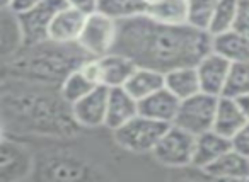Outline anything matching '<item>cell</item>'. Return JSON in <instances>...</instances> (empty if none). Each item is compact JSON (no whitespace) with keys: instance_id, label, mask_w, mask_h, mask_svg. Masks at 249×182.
Wrapping results in <instances>:
<instances>
[{"instance_id":"obj_1","label":"cell","mask_w":249,"mask_h":182,"mask_svg":"<svg viewBox=\"0 0 249 182\" xmlns=\"http://www.w3.org/2000/svg\"><path fill=\"white\" fill-rule=\"evenodd\" d=\"M2 133L19 138L72 140L84 131L60 87L4 75Z\"/></svg>"},{"instance_id":"obj_2","label":"cell","mask_w":249,"mask_h":182,"mask_svg":"<svg viewBox=\"0 0 249 182\" xmlns=\"http://www.w3.org/2000/svg\"><path fill=\"white\" fill-rule=\"evenodd\" d=\"M212 50V36L190 24H164L149 16L120 22L113 51L137 66L167 73L178 66L196 65Z\"/></svg>"},{"instance_id":"obj_3","label":"cell","mask_w":249,"mask_h":182,"mask_svg":"<svg viewBox=\"0 0 249 182\" xmlns=\"http://www.w3.org/2000/svg\"><path fill=\"white\" fill-rule=\"evenodd\" d=\"M89 56L79 43H55L52 39L28 45L9 62L2 63V72L7 77H19L33 82L60 87L62 82L77 70Z\"/></svg>"},{"instance_id":"obj_4","label":"cell","mask_w":249,"mask_h":182,"mask_svg":"<svg viewBox=\"0 0 249 182\" xmlns=\"http://www.w3.org/2000/svg\"><path fill=\"white\" fill-rule=\"evenodd\" d=\"M169 126L171 124L150 119L143 114H137L133 119L113 131L111 136L123 151L133 155H150Z\"/></svg>"},{"instance_id":"obj_5","label":"cell","mask_w":249,"mask_h":182,"mask_svg":"<svg viewBox=\"0 0 249 182\" xmlns=\"http://www.w3.org/2000/svg\"><path fill=\"white\" fill-rule=\"evenodd\" d=\"M196 136L183 128L171 124L152 150L150 157L167 168H193Z\"/></svg>"},{"instance_id":"obj_6","label":"cell","mask_w":249,"mask_h":182,"mask_svg":"<svg viewBox=\"0 0 249 182\" xmlns=\"http://www.w3.org/2000/svg\"><path fill=\"white\" fill-rule=\"evenodd\" d=\"M36 172V155L24 138L2 133L0 181L21 182Z\"/></svg>"},{"instance_id":"obj_7","label":"cell","mask_w":249,"mask_h":182,"mask_svg":"<svg viewBox=\"0 0 249 182\" xmlns=\"http://www.w3.org/2000/svg\"><path fill=\"white\" fill-rule=\"evenodd\" d=\"M120 31V21L96 11L87 16L82 34L79 38V46L92 58L109 55L114 50Z\"/></svg>"},{"instance_id":"obj_8","label":"cell","mask_w":249,"mask_h":182,"mask_svg":"<svg viewBox=\"0 0 249 182\" xmlns=\"http://www.w3.org/2000/svg\"><path fill=\"white\" fill-rule=\"evenodd\" d=\"M217 102L218 97L207 92H198L188 99H183L173 124L190 131L195 136L205 133L213 128Z\"/></svg>"},{"instance_id":"obj_9","label":"cell","mask_w":249,"mask_h":182,"mask_svg":"<svg viewBox=\"0 0 249 182\" xmlns=\"http://www.w3.org/2000/svg\"><path fill=\"white\" fill-rule=\"evenodd\" d=\"M63 5H65V0H41L38 5L31 7L29 11L18 14L22 33H24L26 46L48 39L53 17Z\"/></svg>"},{"instance_id":"obj_10","label":"cell","mask_w":249,"mask_h":182,"mask_svg":"<svg viewBox=\"0 0 249 182\" xmlns=\"http://www.w3.org/2000/svg\"><path fill=\"white\" fill-rule=\"evenodd\" d=\"M107 97H109V87L99 85L90 90L87 96L72 104V113L77 124L84 131H97L104 130L107 113Z\"/></svg>"},{"instance_id":"obj_11","label":"cell","mask_w":249,"mask_h":182,"mask_svg":"<svg viewBox=\"0 0 249 182\" xmlns=\"http://www.w3.org/2000/svg\"><path fill=\"white\" fill-rule=\"evenodd\" d=\"M231 65L227 58L215 53L213 50L207 53L200 62L196 63L198 77H200L201 92L212 94V96H224L225 85H227Z\"/></svg>"},{"instance_id":"obj_12","label":"cell","mask_w":249,"mask_h":182,"mask_svg":"<svg viewBox=\"0 0 249 182\" xmlns=\"http://www.w3.org/2000/svg\"><path fill=\"white\" fill-rule=\"evenodd\" d=\"M137 114H140L139 100L128 90L124 89V87H113V89H109L104 130L113 133L118 128L128 123L130 119H133Z\"/></svg>"},{"instance_id":"obj_13","label":"cell","mask_w":249,"mask_h":182,"mask_svg":"<svg viewBox=\"0 0 249 182\" xmlns=\"http://www.w3.org/2000/svg\"><path fill=\"white\" fill-rule=\"evenodd\" d=\"M86 19L87 14L65 4L53 17L52 26H50L48 39H52L55 43H63V45L79 43Z\"/></svg>"},{"instance_id":"obj_14","label":"cell","mask_w":249,"mask_h":182,"mask_svg":"<svg viewBox=\"0 0 249 182\" xmlns=\"http://www.w3.org/2000/svg\"><path fill=\"white\" fill-rule=\"evenodd\" d=\"M232 148L231 138L217 133L215 130H208L201 134H196L195 141V155H193V168L203 170L217 158H220L225 151Z\"/></svg>"},{"instance_id":"obj_15","label":"cell","mask_w":249,"mask_h":182,"mask_svg":"<svg viewBox=\"0 0 249 182\" xmlns=\"http://www.w3.org/2000/svg\"><path fill=\"white\" fill-rule=\"evenodd\" d=\"M181 99H178L167 87H162L157 92L150 94L149 97L139 102L140 114L150 117V119L160 121V123L173 124L176 119L178 109H179Z\"/></svg>"},{"instance_id":"obj_16","label":"cell","mask_w":249,"mask_h":182,"mask_svg":"<svg viewBox=\"0 0 249 182\" xmlns=\"http://www.w3.org/2000/svg\"><path fill=\"white\" fill-rule=\"evenodd\" d=\"M0 11H2L0 12L2 16L0 19V56L4 63L18 55L26 46V43L18 14L7 7H0Z\"/></svg>"},{"instance_id":"obj_17","label":"cell","mask_w":249,"mask_h":182,"mask_svg":"<svg viewBox=\"0 0 249 182\" xmlns=\"http://www.w3.org/2000/svg\"><path fill=\"white\" fill-rule=\"evenodd\" d=\"M248 123L244 109L241 102L234 97L220 96L217 102V111H215L213 128L217 133L224 134L227 138H232L244 124Z\"/></svg>"},{"instance_id":"obj_18","label":"cell","mask_w":249,"mask_h":182,"mask_svg":"<svg viewBox=\"0 0 249 182\" xmlns=\"http://www.w3.org/2000/svg\"><path fill=\"white\" fill-rule=\"evenodd\" d=\"M207 177L212 179H229V181H249V157L231 148L220 158L205 167Z\"/></svg>"},{"instance_id":"obj_19","label":"cell","mask_w":249,"mask_h":182,"mask_svg":"<svg viewBox=\"0 0 249 182\" xmlns=\"http://www.w3.org/2000/svg\"><path fill=\"white\" fill-rule=\"evenodd\" d=\"M97 65H99L101 85H106L109 89L123 87L137 68V65L132 60L116 51H111L109 55L99 56L97 58Z\"/></svg>"},{"instance_id":"obj_20","label":"cell","mask_w":249,"mask_h":182,"mask_svg":"<svg viewBox=\"0 0 249 182\" xmlns=\"http://www.w3.org/2000/svg\"><path fill=\"white\" fill-rule=\"evenodd\" d=\"M212 50L231 63L249 62V36L237 29L212 36Z\"/></svg>"},{"instance_id":"obj_21","label":"cell","mask_w":249,"mask_h":182,"mask_svg":"<svg viewBox=\"0 0 249 182\" xmlns=\"http://www.w3.org/2000/svg\"><path fill=\"white\" fill-rule=\"evenodd\" d=\"M166 87L178 97V99H188L195 94L201 92L200 77H198L196 65H184L164 73Z\"/></svg>"},{"instance_id":"obj_22","label":"cell","mask_w":249,"mask_h":182,"mask_svg":"<svg viewBox=\"0 0 249 182\" xmlns=\"http://www.w3.org/2000/svg\"><path fill=\"white\" fill-rule=\"evenodd\" d=\"M123 87L140 102L142 99L149 97L150 94L166 87V79H164V73L159 72V70L137 66L135 72L130 75V79L126 80Z\"/></svg>"},{"instance_id":"obj_23","label":"cell","mask_w":249,"mask_h":182,"mask_svg":"<svg viewBox=\"0 0 249 182\" xmlns=\"http://www.w3.org/2000/svg\"><path fill=\"white\" fill-rule=\"evenodd\" d=\"M145 16L164 24H188L186 0H149Z\"/></svg>"},{"instance_id":"obj_24","label":"cell","mask_w":249,"mask_h":182,"mask_svg":"<svg viewBox=\"0 0 249 182\" xmlns=\"http://www.w3.org/2000/svg\"><path fill=\"white\" fill-rule=\"evenodd\" d=\"M97 11L120 22L128 21L145 14L147 0H99Z\"/></svg>"},{"instance_id":"obj_25","label":"cell","mask_w":249,"mask_h":182,"mask_svg":"<svg viewBox=\"0 0 249 182\" xmlns=\"http://www.w3.org/2000/svg\"><path fill=\"white\" fill-rule=\"evenodd\" d=\"M239 4H241V0H218L213 17H212V22L208 26V34L217 36L235 29V22H237L239 16Z\"/></svg>"},{"instance_id":"obj_26","label":"cell","mask_w":249,"mask_h":182,"mask_svg":"<svg viewBox=\"0 0 249 182\" xmlns=\"http://www.w3.org/2000/svg\"><path fill=\"white\" fill-rule=\"evenodd\" d=\"M80 66L77 70H73V72L63 80L62 85H60V94H62V97L70 104V106L75 104L77 100H80L84 96H87L90 90L99 87V85H96L86 73H84V70L80 68Z\"/></svg>"},{"instance_id":"obj_27","label":"cell","mask_w":249,"mask_h":182,"mask_svg":"<svg viewBox=\"0 0 249 182\" xmlns=\"http://www.w3.org/2000/svg\"><path fill=\"white\" fill-rule=\"evenodd\" d=\"M188 2V24L200 31L208 33V26L213 17L218 0H186Z\"/></svg>"},{"instance_id":"obj_28","label":"cell","mask_w":249,"mask_h":182,"mask_svg":"<svg viewBox=\"0 0 249 182\" xmlns=\"http://www.w3.org/2000/svg\"><path fill=\"white\" fill-rule=\"evenodd\" d=\"M249 94V62H237L231 65L224 96L241 99Z\"/></svg>"},{"instance_id":"obj_29","label":"cell","mask_w":249,"mask_h":182,"mask_svg":"<svg viewBox=\"0 0 249 182\" xmlns=\"http://www.w3.org/2000/svg\"><path fill=\"white\" fill-rule=\"evenodd\" d=\"M231 143L235 151L249 157V119H248V123L231 138Z\"/></svg>"},{"instance_id":"obj_30","label":"cell","mask_w":249,"mask_h":182,"mask_svg":"<svg viewBox=\"0 0 249 182\" xmlns=\"http://www.w3.org/2000/svg\"><path fill=\"white\" fill-rule=\"evenodd\" d=\"M235 29L249 36V0H241L239 4V16L235 22Z\"/></svg>"},{"instance_id":"obj_31","label":"cell","mask_w":249,"mask_h":182,"mask_svg":"<svg viewBox=\"0 0 249 182\" xmlns=\"http://www.w3.org/2000/svg\"><path fill=\"white\" fill-rule=\"evenodd\" d=\"M65 4L89 16L97 11V7H99V0H65Z\"/></svg>"},{"instance_id":"obj_32","label":"cell","mask_w":249,"mask_h":182,"mask_svg":"<svg viewBox=\"0 0 249 182\" xmlns=\"http://www.w3.org/2000/svg\"><path fill=\"white\" fill-rule=\"evenodd\" d=\"M41 0H11L5 7L11 9V11H14L16 14H22V12L29 11L31 7H35V5H38Z\"/></svg>"},{"instance_id":"obj_33","label":"cell","mask_w":249,"mask_h":182,"mask_svg":"<svg viewBox=\"0 0 249 182\" xmlns=\"http://www.w3.org/2000/svg\"><path fill=\"white\" fill-rule=\"evenodd\" d=\"M237 100L241 102L242 109H244L246 116H248V119H249V94H248V96H244V97H241V99H237Z\"/></svg>"},{"instance_id":"obj_34","label":"cell","mask_w":249,"mask_h":182,"mask_svg":"<svg viewBox=\"0 0 249 182\" xmlns=\"http://www.w3.org/2000/svg\"><path fill=\"white\" fill-rule=\"evenodd\" d=\"M9 2H11V0H0V7H5Z\"/></svg>"},{"instance_id":"obj_35","label":"cell","mask_w":249,"mask_h":182,"mask_svg":"<svg viewBox=\"0 0 249 182\" xmlns=\"http://www.w3.org/2000/svg\"><path fill=\"white\" fill-rule=\"evenodd\" d=\"M147 2H149V0H147Z\"/></svg>"}]
</instances>
